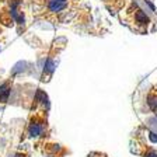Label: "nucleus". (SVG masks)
<instances>
[{
  "label": "nucleus",
  "instance_id": "f257e3e1",
  "mask_svg": "<svg viewBox=\"0 0 157 157\" xmlns=\"http://www.w3.org/2000/svg\"><path fill=\"white\" fill-rule=\"evenodd\" d=\"M67 7V0H48V9L51 13H59Z\"/></svg>",
  "mask_w": 157,
  "mask_h": 157
},
{
  "label": "nucleus",
  "instance_id": "f03ea898",
  "mask_svg": "<svg viewBox=\"0 0 157 157\" xmlns=\"http://www.w3.org/2000/svg\"><path fill=\"white\" fill-rule=\"evenodd\" d=\"M44 132V125L42 122L34 121L33 124L29 125V136H39Z\"/></svg>",
  "mask_w": 157,
  "mask_h": 157
},
{
  "label": "nucleus",
  "instance_id": "7ed1b4c3",
  "mask_svg": "<svg viewBox=\"0 0 157 157\" xmlns=\"http://www.w3.org/2000/svg\"><path fill=\"white\" fill-rule=\"evenodd\" d=\"M147 104H149V107H150L151 111L157 112V95H149V98H147Z\"/></svg>",
  "mask_w": 157,
  "mask_h": 157
},
{
  "label": "nucleus",
  "instance_id": "20e7f679",
  "mask_svg": "<svg viewBox=\"0 0 157 157\" xmlns=\"http://www.w3.org/2000/svg\"><path fill=\"white\" fill-rule=\"evenodd\" d=\"M146 157H157V153H154V151H150V153L147 154Z\"/></svg>",
  "mask_w": 157,
  "mask_h": 157
},
{
  "label": "nucleus",
  "instance_id": "39448f33",
  "mask_svg": "<svg viewBox=\"0 0 157 157\" xmlns=\"http://www.w3.org/2000/svg\"><path fill=\"white\" fill-rule=\"evenodd\" d=\"M17 157H25V156H24V154L23 156H21V154H17Z\"/></svg>",
  "mask_w": 157,
  "mask_h": 157
}]
</instances>
